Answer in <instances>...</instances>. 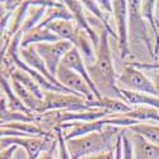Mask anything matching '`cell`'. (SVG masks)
<instances>
[{
    "mask_svg": "<svg viewBox=\"0 0 159 159\" xmlns=\"http://www.w3.org/2000/svg\"><path fill=\"white\" fill-rule=\"evenodd\" d=\"M99 37V45L96 48V61L93 65H87L90 79L96 84L102 97L124 101L121 90L117 85V74L112 62V54L108 42L110 34L104 28H101Z\"/></svg>",
    "mask_w": 159,
    "mask_h": 159,
    "instance_id": "obj_1",
    "label": "cell"
},
{
    "mask_svg": "<svg viewBox=\"0 0 159 159\" xmlns=\"http://www.w3.org/2000/svg\"><path fill=\"white\" fill-rule=\"evenodd\" d=\"M120 132L117 127L107 126L101 132H92L80 138L66 140L71 159H82L92 154L115 150Z\"/></svg>",
    "mask_w": 159,
    "mask_h": 159,
    "instance_id": "obj_2",
    "label": "cell"
},
{
    "mask_svg": "<svg viewBox=\"0 0 159 159\" xmlns=\"http://www.w3.org/2000/svg\"><path fill=\"white\" fill-rule=\"evenodd\" d=\"M117 85L120 89L139 92V93H147L159 97L153 82L143 73V70L131 65V62L122 69L121 74L117 75Z\"/></svg>",
    "mask_w": 159,
    "mask_h": 159,
    "instance_id": "obj_3",
    "label": "cell"
},
{
    "mask_svg": "<svg viewBox=\"0 0 159 159\" xmlns=\"http://www.w3.org/2000/svg\"><path fill=\"white\" fill-rule=\"evenodd\" d=\"M43 113L50 111H68L79 112L90 110L87 101L76 94L69 93H55V92H45L43 98Z\"/></svg>",
    "mask_w": 159,
    "mask_h": 159,
    "instance_id": "obj_4",
    "label": "cell"
},
{
    "mask_svg": "<svg viewBox=\"0 0 159 159\" xmlns=\"http://www.w3.org/2000/svg\"><path fill=\"white\" fill-rule=\"evenodd\" d=\"M113 18L117 27V43L120 50V57L125 59L130 56V42H129V2L115 0L112 2Z\"/></svg>",
    "mask_w": 159,
    "mask_h": 159,
    "instance_id": "obj_5",
    "label": "cell"
},
{
    "mask_svg": "<svg viewBox=\"0 0 159 159\" xmlns=\"http://www.w3.org/2000/svg\"><path fill=\"white\" fill-rule=\"evenodd\" d=\"M2 149L9 148L11 145H17L25 150L28 159H38L43 152L50 150L54 144L50 139L36 138V136H5L0 139Z\"/></svg>",
    "mask_w": 159,
    "mask_h": 159,
    "instance_id": "obj_6",
    "label": "cell"
},
{
    "mask_svg": "<svg viewBox=\"0 0 159 159\" xmlns=\"http://www.w3.org/2000/svg\"><path fill=\"white\" fill-rule=\"evenodd\" d=\"M73 43L68 41H57L52 43H39L36 45L34 48L37 54L42 57V60L46 64V68L50 71L51 75H56V71L59 66L61 65V61L64 56L73 48Z\"/></svg>",
    "mask_w": 159,
    "mask_h": 159,
    "instance_id": "obj_7",
    "label": "cell"
},
{
    "mask_svg": "<svg viewBox=\"0 0 159 159\" xmlns=\"http://www.w3.org/2000/svg\"><path fill=\"white\" fill-rule=\"evenodd\" d=\"M55 78L57 79V82L61 85H64L65 88H68L69 90H71L73 93L83 97L85 101L92 102V101L96 99L93 92H92V89L87 84V82L79 74H76L75 71L68 69L66 66H64V65L59 66Z\"/></svg>",
    "mask_w": 159,
    "mask_h": 159,
    "instance_id": "obj_8",
    "label": "cell"
},
{
    "mask_svg": "<svg viewBox=\"0 0 159 159\" xmlns=\"http://www.w3.org/2000/svg\"><path fill=\"white\" fill-rule=\"evenodd\" d=\"M130 33H135L134 39L135 41H141L144 45H147V48L149 51V55L152 59H155L153 43L149 41L147 27H145L144 18L140 14V2L139 0H131L129 2V37Z\"/></svg>",
    "mask_w": 159,
    "mask_h": 159,
    "instance_id": "obj_9",
    "label": "cell"
},
{
    "mask_svg": "<svg viewBox=\"0 0 159 159\" xmlns=\"http://www.w3.org/2000/svg\"><path fill=\"white\" fill-rule=\"evenodd\" d=\"M61 65L66 66L68 69H70V70H73V71H75L76 74L80 75V76L84 79V80L87 82V84L89 85V88L92 89V92H93L96 99H101V98H102V96H101V93L98 92L96 84H94L93 80L90 79V75H89V71H88V66H87L85 60L83 59L82 54L78 51L76 47H73V48L68 52V54L64 56V59H62V61H61Z\"/></svg>",
    "mask_w": 159,
    "mask_h": 159,
    "instance_id": "obj_10",
    "label": "cell"
},
{
    "mask_svg": "<svg viewBox=\"0 0 159 159\" xmlns=\"http://www.w3.org/2000/svg\"><path fill=\"white\" fill-rule=\"evenodd\" d=\"M64 4L69 8V10L73 13L74 17V22L76 23V25L82 31H84L92 39L94 47L97 48L99 45V33L96 32V30L92 27V24L89 23V19L85 16V8L83 5L82 2H78V0H65Z\"/></svg>",
    "mask_w": 159,
    "mask_h": 159,
    "instance_id": "obj_11",
    "label": "cell"
},
{
    "mask_svg": "<svg viewBox=\"0 0 159 159\" xmlns=\"http://www.w3.org/2000/svg\"><path fill=\"white\" fill-rule=\"evenodd\" d=\"M20 57L23 59V61L27 64L30 68H32L33 70H36L37 73H39L42 76H45L48 82H51L52 84L57 85L59 88L65 89L66 92H69L70 94H75V93H73L71 90H69L68 88H65L64 85H61V84L57 82V79H56L54 75H51V74H50V71H48L47 68H46L45 61L42 60L41 56L37 54V51H36L34 46H31V47H27V48H20ZM76 96H78V94H76Z\"/></svg>",
    "mask_w": 159,
    "mask_h": 159,
    "instance_id": "obj_12",
    "label": "cell"
},
{
    "mask_svg": "<svg viewBox=\"0 0 159 159\" xmlns=\"http://www.w3.org/2000/svg\"><path fill=\"white\" fill-rule=\"evenodd\" d=\"M57 41H61V39L54 32H51L46 27H39V25H37V27L23 33L20 48H27V47L36 46L39 43H52V42H57Z\"/></svg>",
    "mask_w": 159,
    "mask_h": 159,
    "instance_id": "obj_13",
    "label": "cell"
},
{
    "mask_svg": "<svg viewBox=\"0 0 159 159\" xmlns=\"http://www.w3.org/2000/svg\"><path fill=\"white\" fill-rule=\"evenodd\" d=\"M51 32H54L61 41H68L73 43L75 47L78 43L79 33H80V28L76 25L74 20H56L46 25Z\"/></svg>",
    "mask_w": 159,
    "mask_h": 159,
    "instance_id": "obj_14",
    "label": "cell"
},
{
    "mask_svg": "<svg viewBox=\"0 0 159 159\" xmlns=\"http://www.w3.org/2000/svg\"><path fill=\"white\" fill-rule=\"evenodd\" d=\"M87 103L89 108L104 110L111 115H124L134 110V107H131L127 102L122 99H117V98H110V97H102L101 99H94L92 102L87 101Z\"/></svg>",
    "mask_w": 159,
    "mask_h": 159,
    "instance_id": "obj_15",
    "label": "cell"
},
{
    "mask_svg": "<svg viewBox=\"0 0 159 159\" xmlns=\"http://www.w3.org/2000/svg\"><path fill=\"white\" fill-rule=\"evenodd\" d=\"M121 90V96L125 102H127L131 107H150L159 111V97L147 94V93H139V92H131V90Z\"/></svg>",
    "mask_w": 159,
    "mask_h": 159,
    "instance_id": "obj_16",
    "label": "cell"
},
{
    "mask_svg": "<svg viewBox=\"0 0 159 159\" xmlns=\"http://www.w3.org/2000/svg\"><path fill=\"white\" fill-rule=\"evenodd\" d=\"M131 141L135 159H159V145L152 144L136 134H132Z\"/></svg>",
    "mask_w": 159,
    "mask_h": 159,
    "instance_id": "obj_17",
    "label": "cell"
},
{
    "mask_svg": "<svg viewBox=\"0 0 159 159\" xmlns=\"http://www.w3.org/2000/svg\"><path fill=\"white\" fill-rule=\"evenodd\" d=\"M155 8H157V2H153V0H148V2H140V14H141V17L145 20L149 22L150 27L153 30V33L155 34L154 56H155V60H157L158 52H159V31H158V27H157V19L154 18Z\"/></svg>",
    "mask_w": 159,
    "mask_h": 159,
    "instance_id": "obj_18",
    "label": "cell"
},
{
    "mask_svg": "<svg viewBox=\"0 0 159 159\" xmlns=\"http://www.w3.org/2000/svg\"><path fill=\"white\" fill-rule=\"evenodd\" d=\"M56 20H74L73 13L69 10V8L66 7L62 2L61 5L59 7H52V8H46L45 16L42 20L39 22V27H46L47 24L56 22Z\"/></svg>",
    "mask_w": 159,
    "mask_h": 159,
    "instance_id": "obj_19",
    "label": "cell"
},
{
    "mask_svg": "<svg viewBox=\"0 0 159 159\" xmlns=\"http://www.w3.org/2000/svg\"><path fill=\"white\" fill-rule=\"evenodd\" d=\"M10 78L14 79V80H17V82H19L25 89H28L31 93L34 94L37 98H39V99L45 98V92L42 90L41 87L36 83V80L28 73H25V71H23L20 69H14L10 74Z\"/></svg>",
    "mask_w": 159,
    "mask_h": 159,
    "instance_id": "obj_20",
    "label": "cell"
},
{
    "mask_svg": "<svg viewBox=\"0 0 159 159\" xmlns=\"http://www.w3.org/2000/svg\"><path fill=\"white\" fill-rule=\"evenodd\" d=\"M127 129L132 134H136L144 138L147 141L159 145V125H153L148 122H138L136 125H132Z\"/></svg>",
    "mask_w": 159,
    "mask_h": 159,
    "instance_id": "obj_21",
    "label": "cell"
},
{
    "mask_svg": "<svg viewBox=\"0 0 159 159\" xmlns=\"http://www.w3.org/2000/svg\"><path fill=\"white\" fill-rule=\"evenodd\" d=\"M121 140H122L121 159H135L134 158V145H132L131 139L125 134V131H121Z\"/></svg>",
    "mask_w": 159,
    "mask_h": 159,
    "instance_id": "obj_22",
    "label": "cell"
},
{
    "mask_svg": "<svg viewBox=\"0 0 159 159\" xmlns=\"http://www.w3.org/2000/svg\"><path fill=\"white\" fill-rule=\"evenodd\" d=\"M131 65H134L135 68L140 69V70H159V62L154 61V62H139V61H134L131 62Z\"/></svg>",
    "mask_w": 159,
    "mask_h": 159,
    "instance_id": "obj_23",
    "label": "cell"
},
{
    "mask_svg": "<svg viewBox=\"0 0 159 159\" xmlns=\"http://www.w3.org/2000/svg\"><path fill=\"white\" fill-rule=\"evenodd\" d=\"M82 159H116V153H115V150L102 152V153H98V154H92V155L84 157Z\"/></svg>",
    "mask_w": 159,
    "mask_h": 159,
    "instance_id": "obj_24",
    "label": "cell"
},
{
    "mask_svg": "<svg viewBox=\"0 0 159 159\" xmlns=\"http://www.w3.org/2000/svg\"><path fill=\"white\" fill-rule=\"evenodd\" d=\"M18 148H19V147H17V145H11V147H9V148L2 149L0 159H13V154H14V152H16Z\"/></svg>",
    "mask_w": 159,
    "mask_h": 159,
    "instance_id": "obj_25",
    "label": "cell"
},
{
    "mask_svg": "<svg viewBox=\"0 0 159 159\" xmlns=\"http://www.w3.org/2000/svg\"><path fill=\"white\" fill-rule=\"evenodd\" d=\"M152 82H153V84L158 92V94H159V70H155L154 74L152 75Z\"/></svg>",
    "mask_w": 159,
    "mask_h": 159,
    "instance_id": "obj_26",
    "label": "cell"
},
{
    "mask_svg": "<svg viewBox=\"0 0 159 159\" xmlns=\"http://www.w3.org/2000/svg\"><path fill=\"white\" fill-rule=\"evenodd\" d=\"M54 148H55V145H54V147H52L50 150L43 152L41 155H39V158H38V159H55V158H54V155H52V152H54Z\"/></svg>",
    "mask_w": 159,
    "mask_h": 159,
    "instance_id": "obj_27",
    "label": "cell"
},
{
    "mask_svg": "<svg viewBox=\"0 0 159 159\" xmlns=\"http://www.w3.org/2000/svg\"><path fill=\"white\" fill-rule=\"evenodd\" d=\"M157 27H158V31H159V20H157Z\"/></svg>",
    "mask_w": 159,
    "mask_h": 159,
    "instance_id": "obj_28",
    "label": "cell"
},
{
    "mask_svg": "<svg viewBox=\"0 0 159 159\" xmlns=\"http://www.w3.org/2000/svg\"><path fill=\"white\" fill-rule=\"evenodd\" d=\"M157 8L159 9V2H157Z\"/></svg>",
    "mask_w": 159,
    "mask_h": 159,
    "instance_id": "obj_29",
    "label": "cell"
}]
</instances>
